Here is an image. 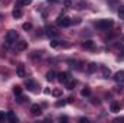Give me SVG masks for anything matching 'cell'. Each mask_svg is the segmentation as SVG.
Listing matches in <instances>:
<instances>
[{"mask_svg": "<svg viewBox=\"0 0 124 123\" xmlns=\"http://www.w3.org/2000/svg\"><path fill=\"white\" fill-rule=\"evenodd\" d=\"M17 38H19V33L16 31H9L6 33V46L9 48V46H12L13 44H16V41H17Z\"/></svg>", "mask_w": 124, "mask_h": 123, "instance_id": "1", "label": "cell"}, {"mask_svg": "<svg viewBox=\"0 0 124 123\" xmlns=\"http://www.w3.org/2000/svg\"><path fill=\"white\" fill-rule=\"evenodd\" d=\"M113 25H114V22L111 19H102V20H100V22L95 23V26L100 31H108L110 28H113Z\"/></svg>", "mask_w": 124, "mask_h": 123, "instance_id": "2", "label": "cell"}, {"mask_svg": "<svg viewBox=\"0 0 124 123\" xmlns=\"http://www.w3.org/2000/svg\"><path fill=\"white\" fill-rule=\"evenodd\" d=\"M71 23H72V22H71V19H69V18H66V16H63V15H59V16H58V19H56V25H58L59 28H68Z\"/></svg>", "mask_w": 124, "mask_h": 123, "instance_id": "3", "label": "cell"}, {"mask_svg": "<svg viewBox=\"0 0 124 123\" xmlns=\"http://www.w3.org/2000/svg\"><path fill=\"white\" fill-rule=\"evenodd\" d=\"M58 80L61 81L62 84H66V83L71 80V77H69L68 72H61V74H58Z\"/></svg>", "mask_w": 124, "mask_h": 123, "instance_id": "4", "label": "cell"}, {"mask_svg": "<svg viewBox=\"0 0 124 123\" xmlns=\"http://www.w3.org/2000/svg\"><path fill=\"white\" fill-rule=\"evenodd\" d=\"M114 80H116L117 83H120V84H123V83H124V71H123V70L114 74Z\"/></svg>", "mask_w": 124, "mask_h": 123, "instance_id": "5", "label": "cell"}, {"mask_svg": "<svg viewBox=\"0 0 124 123\" xmlns=\"http://www.w3.org/2000/svg\"><path fill=\"white\" fill-rule=\"evenodd\" d=\"M31 113L33 116H39L40 113H42V109H40V106L39 104H33L31 107Z\"/></svg>", "mask_w": 124, "mask_h": 123, "instance_id": "6", "label": "cell"}, {"mask_svg": "<svg viewBox=\"0 0 124 123\" xmlns=\"http://www.w3.org/2000/svg\"><path fill=\"white\" fill-rule=\"evenodd\" d=\"M28 48V42L26 41H19L16 42V51H25Z\"/></svg>", "mask_w": 124, "mask_h": 123, "instance_id": "7", "label": "cell"}, {"mask_svg": "<svg viewBox=\"0 0 124 123\" xmlns=\"http://www.w3.org/2000/svg\"><path fill=\"white\" fill-rule=\"evenodd\" d=\"M56 77H58V74H56L55 71H48V72H46V80H48V81H55Z\"/></svg>", "mask_w": 124, "mask_h": 123, "instance_id": "8", "label": "cell"}, {"mask_svg": "<svg viewBox=\"0 0 124 123\" xmlns=\"http://www.w3.org/2000/svg\"><path fill=\"white\" fill-rule=\"evenodd\" d=\"M12 15H13V18H15V19L22 18V9H20L19 6H16V7L13 9V13H12Z\"/></svg>", "mask_w": 124, "mask_h": 123, "instance_id": "9", "label": "cell"}, {"mask_svg": "<svg viewBox=\"0 0 124 123\" xmlns=\"http://www.w3.org/2000/svg\"><path fill=\"white\" fill-rule=\"evenodd\" d=\"M26 87H28L29 90H32V91H36V88H38V86H36V83H35L33 80H28V81H26Z\"/></svg>", "mask_w": 124, "mask_h": 123, "instance_id": "10", "label": "cell"}, {"mask_svg": "<svg viewBox=\"0 0 124 123\" xmlns=\"http://www.w3.org/2000/svg\"><path fill=\"white\" fill-rule=\"evenodd\" d=\"M17 77H20V78H25L26 77V71H25V67L23 65H19L17 67Z\"/></svg>", "mask_w": 124, "mask_h": 123, "instance_id": "11", "label": "cell"}, {"mask_svg": "<svg viewBox=\"0 0 124 123\" xmlns=\"http://www.w3.org/2000/svg\"><path fill=\"white\" fill-rule=\"evenodd\" d=\"M7 119H9L12 123H16L17 120H19V119H17V116H16L12 110H10V112H7Z\"/></svg>", "mask_w": 124, "mask_h": 123, "instance_id": "12", "label": "cell"}, {"mask_svg": "<svg viewBox=\"0 0 124 123\" xmlns=\"http://www.w3.org/2000/svg\"><path fill=\"white\" fill-rule=\"evenodd\" d=\"M101 72H102V78H108L111 77V71L107 67H101Z\"/></svg>", "mask_w": 124, "mask_h": 123, "instance_id": "13", "label": "cell"}, {"mask_svg": "<svg viewBox=\"0 0 124 123\" xmlns=\"http://www.w3.org/2000/svg\"><path fill=\"white\" fill-rule=\"evenodd\" d=\"M97 68H98V65H97L95 62H91V64H88L87 71H88V72H95V71H97Z\"/></svg>", "mask_w": 124, "mask_h": 123, "instance_id": "14", "label": "cell"}, {"mask_svg": "<svg viewBox=\"0 0 124 123\" xmlns=\"http://www.w3.org/2000/svg\"><path fill=\"white\" fill-rule=\"evenodd\" d=\"M110 109H111V112H113V113H117V112H120V104H118V103H116V101H113Z\"/></svg>", "mask_w": 124, "mask_h": 123, "instance_id": "15", "label": "cell"}, {"mask_svg": "<svg viewBox=\"0 0 124 123\" xmlns=\"http://www.w3.org/2000/svg\"><path fill=\"white\" fill-rule=\"evenodd\" d=\"M46 33H48V35H49L51 38H56V36L59 35V33H58V32L55 31L54 28H48V31H46Z\"/></svg>", "mask_w": 124, "mask_h": 123, "instance_id": "16", "label": "cell"}, {"mask_svg": "<svg viewBox=\"0 0 124 123\" xmlns=\"http://www.w3.org/2000/svg\"><path fill=\"white\" fill-rule=\"evenodd\" d=\"M82 46H84L85 49H93L94 48V42L93 41H85V42H82Z\"/></svg>", "mask_w": 124, "mask_h": 123, "instance_id": "17", "label": "cell"}, {"mask_svg": "<svg viewBox=\"0 0 124 123\" xmlns=\"http://www.w3.org/2000/svg\"><path fill=\"white\" fill-rule=\"evenodd\" d=\"M75 84H77L75 80H69V81L66 83V88H68V90H72V88L75 87Z\"/></svg>", "mask_w": 124, "mask_h": 123, "instance_id": "18", "label": "cell"}, {"mask_svg": "<svg viewBox=\"0 0 124 123\" xmlns=\"http://www.w3.org/2000/svg\"><path fill=\"white\" fill-rule=\"evenodd\" d=\"M81 96H82V97H90V96H91V90H90L88 87H85V88L81 91Z\"/></svg>", "mask_w": 124, "mask_h": 123, "instance_id": "19", "label": "cell"}, {"mask_svg": "<svg viewBox=\"0 0 124 123\" xmlns=\"http://www.w3.org/2000/svg\"><path fill=\"white\" fill-rule=\"evenodd\" d=\"M33 0H17V3H16V6H22V4H25V6H28V4H31Z\"/></svg>", "mask_w": 124, "mask_h": 123, "instance_id": "20", "label": "cell"}, {"mask_svg": "<svg viewBox=\"0 0 124 123\" xmlns=\"http://www.w3.org/2000/svg\"><path fill=\"white\" fill-rule=\"evenodd\" d=\"M13 93H15V96H20V94H22V87L15 86V87H13Z\"/></svg>", "mask_w": 124, "mask_h": 123, "instance_id": "21", "label": "cell"}, {"mask_svg": "<svg viewBox=\"0 0 124 123\" xmlns=\"http://www.w3.org/2000/svg\"><path fill=\"white\" fill-rule=\"evenodd\" d=\"M52 96H55V97L62 96V90H61V88H55V90H52Z\"/></svg>", "mask_w": 124, "mask_h": 123, "instance_id": "22", "label": "cell"}, {"mask_svg": "<svg viewBox=\"0 0 124 123\" xmlns=\"http://www.w3.org/2000/svg\"><path fill=\"white\" fill-rule=\"evenodd\" d=\"M117 13H118V18L124 20V6H121V7L118 9V12H117Z\"/></svg>", "mask_w": 124, "mask_h": 123, "instance_id": "23", "label": "cell"}, {"mask_svg": "<svg viewBox=\"0 0 124 123\" xmlns=\"http://www.w3.org/2000/svg\"><path fill=\"white\" fill-rule=\"evenodd\" d=\"M23 29H25V31H31L32 23H29V22H28V23H23Z\"/></svg>", "mask_w": 124, "mask_h": 123, "instance_id": "24", "label": "cell"}, {"mask_svg": "<svg viewBox=\"0 0 124 123\" xmlns=\"http://www.w3.org/2000/svg\"><path fill=\"white\" fill-rule=\"evenodd\" d=\"M16 97H17V101H19V103H23L25 100H29V98H26V97H23L22 94H20V96H16Z\"/></svg>", "mask_w": 124, "mask_h": 123, "instance_id": "25", "label": "cell"}, {"mask_svg": "<svg viewBox=\"0 0 124 123\" xmlns=\"http://www.w3.org/2000/svg\"><path fill=\"white\" fill-rule=\"evenodd\" d=\"M51 46H52V48H58V46H59L58 41H55V39H54V41H51Z\"/></svg>", "mask_w": 124, "mask_h": 123, "instance_id": "26", "label": "cell"}, {"mask_svg": "<svg viewBox=\"0 0 124 123\" xmlns=\"http://www.w3.org/2000/svg\"><path fill=\"white\" fill-rule=\"evenodd\" d=\"M63 4H65V7H71V6H72L71 0H63Z\"/></svg>", "mask_w": 124, "mask_h": 123, "instance_id": "27", "label": "cell"}, {"mask_svg": "<svg viewBox=\"0 0 124 123\" xmlns=\"http://www.w3.org/2000/svg\"><path fill=\"white\" fill-rule=\"evenodd\" d=\"M7 117V114H4V112H0V122H3Z\"/></svg>", "mask_w": 124, "mask_h": 123, "instance_id": "28", "label": "cell"}, {"mask_svg": "<svg viewBox=\"0 0 124 123\" xmlns=\"http://www.w3.org/2000/svg\"><path fill=\"white\" fill-rule=\"evenodd\" d=\"M79 122H81V123H90V119H87V117H81V119H79Z\"/></svg>", "mask_w": 124, "mask_h": 123, "instance_id": "29", "label": "cell"}, {"mask_svg": "<svg viewBox=\"0 0 124 123\" xmlns=\"http://www.w3.org/2000/svg\"><path fill=\"white\" fill-rule=\"evenodd\" d=\"M65 103H66V101H56L55 106H56V107H61V106H65Z\"/></svg>", "mask_w": 124, "mask_h": 123, "instance_id": "30", "label": "cell"}, {"mask_svg": "<svg viewBox=\"0 0 124 123\" xmlns=\"http://www.w3.org/2000/svg\"><path fill=\"white\" fill-rule=\"evenodd\" d=\"M59 122H68V117H65V116H61V117H59Z\"/></svg>", "mask_w": 124, "mask_h": 123, "instance_id": "31", "label": "cell"}, {"mask_svg": "<svg viewBox=\"0 0 124 123\" xmlns=\"http://www.w3.org/2000/svg\"><path fill=\"white\" fill-rule=\"evenodd\" d=\"M38 57H40V52H33L32 58H38Z\"/></svg>", "mask_w": 124, "mask_h": 123, "instance_id": "32", "label": "cell"}, {"mask_svg": "<svg viewBox=\"0 0 124 123\" xmlns=\"http://www.w3.org/2000/svg\"><path fill=\"white\" fill-rule=\"evenodd\" d=\"M91 103H93V104H100V100H98V98H93Z\"/></svg>", "mask_w": 124, "mask_h": 123, "instance_id": "33", "label": "cell"}, {"mask_svg": "<svg viewBox=\"0 0 124 123\" xmlns=\"http://www.w3.org/2000/svg\"><path fill=\"white\" fill-rule=\"evenodd\" d=\"M116 90H117V91H123V86H121V84H120V86H117V87H116Z\"/></svg>", "mask_w": 124, "mask_h": 123, "instance_id": "34", "label": "cell"}, {"mask_svg": "<svg viewBox=\"0 0 124 123\" xmlns=\"http://www.w3.org/2000/svg\"><path fill=\"white\" fill-rule=\"evenodd\" d=\"M114 122H124V117H117V119H114Z\"/></svg>", "mask_w": 124, "mask_h": 123, "instance_id": "35", "label": "cell"}, {"mask_svg": "<svg viewBox=\"0 0 124 123\" xmlns=\"http://www.w3.org/2000/svg\"><path fill=\"white\" fill-rule=\"evenodd\" d=\"M74 101V97H68V100H66V103H72Z\"/></svg>", "mask_w": 124, "mask_h": 123, "instance_id": "36", "label": "cell"}]
</instances>
